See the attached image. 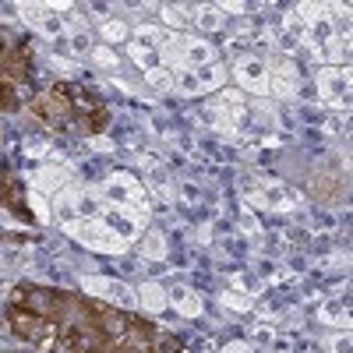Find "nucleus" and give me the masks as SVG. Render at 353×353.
I'll return each instance as SVG.
<instances>
[{
	"instance_id": "1",
	"label": "nucleus",
	"mask_w": 353,
	"mask_h": 353,
	"mask_svg": "<svg viewBox=\"0 0 353 353\" xmlns=\"http://www.w3.org/2000/svg\"><path fill=\"white\" fill-rule=\"evenodd\" d=\"M64 233H71L74 241H81L88 251H96V254H124V251L131 248L113 226H106L103 216H92V219H71V223H64Z\"/></svg>"
},
{
	"instance_id": "2",
	"label": "nucleus",
	"mask_w": 353,
	"mask_h": 353,
	"mask_svg": "<svg viewBox=\"0 0 353 353\" xmlns=\"http://www.w3.org/2000/svg\"><path fill=\"white\" fill-rule=\"evenodd\" d=\"M99 198L113 209H149V201H145V184L131 173H113L106 181L96 188Z\"/></svg>"
},
{
	"instance_id": "3",
	"label": "nucleus",
	"mask_w": 353,
	"mask_h": 353,
	"mask_svg": "<svg viewBox=\"0 0 353 353\" xmlns=\"http://www.w3.org/2000/svg\"><path fill=\"white\" fill-rule=\"evenodd\" d=\"M18 11L39 36H46V39L68 36V18L57 14V11H71V4H21Z\"/></svg>"
},
{
	"instance_id": "4",
	"label": "nucleus",
	"mask_w": 353,
	"mask_h": 353,
	"mask_svg": "<svg viewBox=\"0 0 353 353\" xmlns=\"http://www.w3.org/2000/svg\"><path fill=\"white\" fill-rule=\"evenodd\" d=\"M81 290L88 297H103L117 307H134V290L121 279H110V276H81Z\"/></svg>"
},
{
	"instance_id": "5",
	"label": "nucleus",
	"mask_w": 353,
	"mask_h": 353,
	"mask_svg": "<svg viewBox=\"0 0 353 353\" xmlns=\"http://www.w3.org/2000/svg\"><path fill=\"white\" fill-rule=\"evenodd\" d=\"M269 92H276L279 99H293L301 92V71L286 53L269 61Z\"/></svg>"
},
{
	"instance_id": "6",
	"label": "nucleus",
	"mask_w": 353,
	"mask_h": 353,
	"mask_svg": "<svg viewBox=\"0 0 353 353\" xmlns=\"http://www.w3.org/2000/svg\"><path fill=\"white\" fill-rule=\"evenodd\" d=\"M233 78H237V85L244 92L265 96L269 92V61H261V57H241L233 64Z\"/></svg>"
},
{
	"instance_id": "7",
	"label": "nucleus",
	"mask_w": 353,
	"mask_h": 353,
	"mask_svg": "<svg viewBox=\"0 0 353 353\" xmlns=\"http://www.w3.org/2000/svg\"><path fill=\"white\" fill-rule=\"evenodd\" d=\"M103 219H106V226H113L131 244V241L141 237V226L149 223V209H113V205H106Z\"/></svg>"
},
{
	"instance_id": "8",
	"label": "nucleus",
	"mask_w": 353,
	"mask_h": 353,
	"mask_svg": "<svg viewBox=\"0 0 353 353\" xmlns=\"http://www.w3.org/2000/svg\"><path fill=\"white\" fill-rule=\"evenodd\" d=\"M318 96L325 103H332V106L346 103L350 99V71H343V68H321L318 71Z\"/></svg>"
},
{
	"instance_id": "9",
	"label": "nucleus",
	"mask_w": 353,
	"mask_h": 353,
	"mask_svg": "<svg viewBox=\"0 0 353 353\" xmlns=\"http://www.w3.org/2000/svg\"><path fill=\"white\" fill-rule=\"evenodd\" d=\"M71 176H74V170L68 166V163H61V166H39L36 173H32V191H46V194H61V191H68L71 188Z\"/></svg>"
},
{
	"instance_id": "10",
	"label": "nucleus",
	"mask_w": 353,
	"mask_h": 353,
	"mask_svg": "<svg viewBox=\"0 0 353 353\" xmlns=\"http://www.w3.org/2000/svg\"><path fill=\"white\" fill-rule=\"evenodd\" d=\"M134 304H138L141 311H149V314H163V311L170 307V293H166L159 283H141V286L134 290Z\"/></svg>"
},
{
	"instance_id": "11",
	"label": "nucleus",
	"mask_w": 353,
	"mask_h": 353,
	"mask_svg": "<svg viewBox=\"0 0 353 353\" xmlns=\"http://www.w3.org/2000/svg\"><path fill=\"white\" fill-rule=\"evenodd\" d=\"M198 117H201V124H209L212 131H219V134H226V138L237 134V128H233V117H230V106H223V103H205V106L198 110Z\"/></svg>"
},
{
	"instance_id": "12",
	"label": "nucleus",
	"mask_w": 353,
	"mask_h": 353,
	"mask_svg": "<svg viewBox=\"0 0 353 353\" xmlns=\"http://www.w3.org/2000/svg\"><path fill=\"white\" fill-rule=\"evenodd\" d=\"M194 14H191V25L198 28V32H219V28L226 25V11H223V4H198V8H191Z\"/></svg>"
},
{
	"instance_id": "13",
	"label": "nucleus",
	"mask_w": 353,
	"mask_h": 353,
	"mask_svg": "<svg viewBox=\"0 0 353 353\" xmlns=\"http://www.w3.org/2000/svg\"><path fill=\"white\" fill-rule=\"evenodd\" d=\"M170 293V304L181 311L184 318H198L201 311H205V304H201V297L191 290V286H173V290H166Z\"/></svg>"
},
{
	"instance_id": "14",
	"label": "nucleus",
	"mask_w": 353,
	"mask_h": 353,
	"mask_svg": "<svg viewBox=\"0 0 353 353\" xmlns=\"http://www.w3.org/2000/svg\"><path fill=\"white\" fill-rule=\"evenodd\" d=\"M254 201L261 205V209H293V205H297V194L286 191L283 184H269Z\"/></svg>"
},
{
	"instance_id": "15",
	"label": "nucleus",
	"mask_w": 353,
	"mask_h": 353,
	"mask_svg": "<svg viewBox=\"0 0 353 353\" xmlns=\"http://www.w3.org/2000/svg\"><path fill=\"white\" fill-rule=\"evenodd\" d=\"M170 254V244L159 230H145L141 233V258H149V261H163Z\"/></svg>"
},
{
	"instance_id": "16",
	"label": "nucleus",
	"mask_w": 353,
	"mask_h": 353,
	"mask_svg": "<svg viewBox=\"0 0 353 353\" xmlns=\"http://www.w3.org/2000/svg\"><path fill=\"white\" fill-rule=\"evenodd\" d=\"M194 78H198V85H201V92H216V88H223V85H226L230 71H226L223 64H209V68H198V71H194Z\"/></svg>"
},
{
	"instance_id": "17",
	"label": "nucleus",
	"mask_w": 353,
	"mask_h": 353,
	"mask_svg": "<svg viewBox=\"0 0 353 353\" xmlns=\"http://www.w3.org/2000/svg\"><path fill=\"white\" fill-rule=\"evenodd\" d=\"M128 57H131L141 71H152V68L163 64V61H159V50H156V46H145V43H128Z\"/></svg>"
},
{
	"instance_id": "18",
	"label": "nucleus",
	"mask_w": 353,
	"mask_h": 353,
	"mask_svg": "<svg viewBox=\"0 0 353 353\" xmlns=\"http://www.w3.org/2000/svg\"><path fill=\"white\" fill-rule=\"evenodd\" d=\"M99 36H103V46H113V43H128L131 28H128L121 18H106V21L99 25Z\"/></svg>"
},
{
	"instance_id": "19",
	"label": "nucleus",
	"mask_w": 353,
	"mask_h": 353,
	"mask_svg": "<svg viewBox=\"0 0 353 353\" xmlns=\"http://www.w3.org/2000/svg\"><path fill=\"white\" fill-rule=\"evenodd\" d=\"M223 307L244 314V311L254 307V297H251V293H244V290H226V293H223Z\"/></svg>"
},
{
	"instance_id": "20",
	"label": "nucleus",
	"mask_w": 353,
	"mask_h": 353,
	"mask_svg": "<svg viewBox=\"0 0 353 353\" xmlns=\"http://www.w3.org/2000/svg\"><path fill=\"white\" fill-rule=\"evenodd\" d=\"M88 61H92L96 68H113V71H117V64H121V57H117V50H113V46L96 43V46H92V53H88Z\"/></svg>"
},
{
	"instance_id": "21",
	"label": "nucleus",
	"mask_w": 353,
	"mask_h": 353,
	"mask_svg": "<svg viewBox=\"0 0 353 353\" xmlns=\"http://www.w3.org/2000/svg\"><path fill=\"white\" fill-rule=\"evenodd\" d=\"M145 81H149V88H156V92H170V88H173V71L159 64L152 71H145Z\"/></svg>"
},
{
	"instance_id": "22",
	"label": "nucleus",
	"mask_w": 353,
	"mask_h": 353,
	"mask_svg": "<svg viewBox=\"0 0 353 353\" xmlns=\"http://www.w3.org/2000/svg\"><path fill=\"white\" fill-rule=\"evenodd\" d=\"M321 321H329V325H350V314H346V307H339L336 301H329V304H321Z\"/></svg>"
},
{
	"instance_id": "23",
	"label": "nucleus",
	"mask_w": 353,
	"mask_h": 353,
	"mask_svg": "<svg viewBox=\"0 0 353 353\" xmlns=\"http://www.w3.org/2000/svg\"><path fill=\"white\" fill-rule=\"evenodd\" d=\"M92 39H88V32H71V57L74 61H81V57H88L92 53Z\"/></svg>"
},
{
	"instance_id": "24",
	"label": "nucleus",
	"mask_w": 353,
	"mask_h": 353,
	"mask_svg": "<svg viewBox=\"0 0 353 353\" xmlns=\"http://www.w3.org/2000/svg\"><path fill=\"white\" fill-rule=\"evenodd\" d=\"M28 205H32V212H36L39 223H50V201L39 191H28Z\"/></svg>"
},
{
	"instance_id": "25",
	"label": "nucleus",
	"mask_w": 353,
	"mask_h": 353,
	"mask_svg": "<svg viewBox=\"0 0 353 353\" xmlns=\"http://www.w3.org/2000/svg\"><path fill=\"white\" fill-rule=\"evenodd\" d=\"M350 343H353V339H350V329H343V332H336V336L329 339V350H332V353H350Z\"/></svg>"
},
{
	"instance_id": "26",
	"label": "nucleus",
	"mask_w": 353,
	"mask_h": 353,
	"mask_svg": "<svg viewBox=\"0 0 353 353\" xmlns=\"http://www.w3.org/2000/svg\"><path fill=\"white\" fill-rule=\"evenodd\" d=\"M163 25H166V28H184L181 8H163Z\"/></svg>"
},
{
	"instance_id": "27",
	"label": "nucleus",
	"mask_w": 353,
	"mask_h": 353,
	"mask_svg": "<svg viewBox=\"0 0 353 353\" xmlns=\"http://www.w3.org/2000/svg\"><path fill=\"white\" fill-rule=\"evenodd\" d=\"M53 68L61 71V74H74L78 71V61H68V57H57L53 53Z\"/></svg>"
},
{
	"instance_id": "28",
	"label": "nucleus",
	"mask_w": 353,
	"mask_h": 353,
	"mask_svg": "<svg viewBox=\"0 0 353 353\" xmlns=\"http://www.w3.org/2000/svg\"><path fill=\"white\" fill-rule=\"evenodd\" d=\"M88 149H96V152H113V138H88Z\"/></svg>"
},
{
	"instance_id": "29",
	"label": "nucleus",
	"mask_w": 353,
	"mask_h": 353,
	"mask_svg": "<svg viewBox=\"0 0 353 353\" xmlns=\"http://www.w3.org/2000/svg\"><path fill=\"white\" fill-rule=\"evenodd\" d=\"M223 353H254V346L251 343H244V339H233V343H226V350Z\"/></svg>"
},
{
	"instance_id": "30",
	"label": "nucleus",
	"mask_w": 353,
	"mask_h": 353,
	"mask_svg": "<svg viewBox=\"0 0 353 353\" xmlns=\"http://www.w3.org/2000/svg\"><path fill=\"white\" fill-rule=\"evenodd\" d=\"M254 343H272V329H254Z\"/></svg>"
},
{
	"instance_id": "31",
	"label": "nucleus",
	"mask_w": 353,
	"mask_h": 353,
	"mask_svg": "<svg viewBox=\"0 0 353 353\" xmlns=\"http://www.w3.org/2000/svg\"><path fill=\"white\" fill-rule=\"evenodd\" d=\"M25 149H28V152H32V156H43V152H46V141H28V145H25Z\"/></svg>"
}]
</instances>
